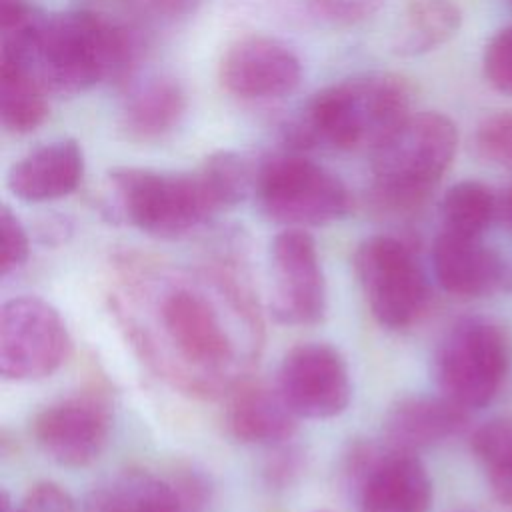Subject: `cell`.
<instances>
[{"label": "cell", "instance_id": "obj_21", "mask_svg": "<svg viewBox=\"0 0 512 512\" xmlns=\"http://www.w3.org/2000/svg\"><path fill=\"white\" fill-rule=\"evenodd\" d=\"M462 24L454 0H408L400 12L392 50L398 56H422L446 44Z\"/></svg>", "mask_w": 512, "mask_h": 512}, {"label": "cell", "instance_id": "obj_13", "mask_svg": "<svg viewBox=\"0 0 512 512\" xmlns=\"http://www.w3.org/2000/svg\"><path fill=\"white\" fill-rule=\"evenodd\" d=\"M110 410L94 396H72L42 408L32 420L36 446L56 464L84 468L100 458L110 438Z\"/></svg>", "mask_w": 512, "mask_h": 512}, {"label": "cell", "instance_id": "obj_6", "mask_svg": "<svg viewBox=\"0 0 512 512\" xmlns=\"http://www.w3.org/2000/svg\"><path fill=\"white\" fill-rule=\"evenodd\" d=\"M254 196L268 220L288 228L324 226L344 218L352 208L346 184L300 154L264 160L258 166Z\"/></svg>", "mask_w": 512, "mask_h": 512}, {"label": "cell", "instance_id": "obj_8", "mask_svg": "<svg viewBox=\"0 0 512 512\" xmlns=\"http://www.w3.org/2000/svg\"><path fill=\"white\" fill-rule=\"evenodd\" d=\"M354 272L380 326L404 330L426 312L428 278L402 238L390 234L364 238L354 252Z\"/></svg>", "mask_w": 512, "mask_h": 512}, {"label": "cell", "instance_id": "obj_17", "mask_svg": "<svg viewBox=\"0 0 512 512\" xmlns=\"http://www.w3.org/2000/svg\"><path fill=\"white\" fill-rule=\"evenodd\" d=\"M468 412L442 394L404 396L388 408L382 436L394 448L418 452L458 434L468 422Z\"/></svg>", "mask_w": 512, "mask_h": 512}, {"label": "cell", "instance_id": "obj_26", "mask_svg": "<svg viewBox=\"0 0 512 512\" xmlns=\"http://www.w3.org/2000/svg\"><path fill=\"white\" fill-rule=\"evenodd\" d=\"M294 14L322 26H348L368 18L382 0H280Z\"/></svg>", "mask_w": 512, "mask_h": 512}, {"label": "cell", "instance_id": "obj_23", "mask_svg": "<svg viewBox=\"0 0 512 512\" xmlns=\"http://www.w3.org/2000/svg\"><path fill=\"white\" fill-rule=\"evenodd\" d=\"M494 498L512 510V418L498 416L478 426L470 440Z\"/></svg>", "mask_w": 512, "mask_h": 512}, {"label": "cell", "instance_id": "obj_1", "mask_svg": "<svg viewBox=\"0 0 512 512\" xmlns=\"http://www.w3.org/2000/svg\"><path fill=\"white\" fill-rule=\"evenodd\" d=\"M116 314L142 360L192 396L230 392L262 340L254 298L226 270L140 268Z\"/></svg>", "mask_w": 512, "mask_h": 512}, {"label": "cell", "instance_id": "obj_9", "mask_svg": "<svg viewBox=\"0 0 512 512\" xmlns=\"http://www.w3.org/2000/svg\"><path fill=\"white\" fill-rule=\"evenodd\" d=\"M358 512H428L432 480L416 452L390 444L358 442L346 456Z\"/></svg>", "mask_w": 512, "mask_h": 512}, {"label": "cell", "instance_id": "obj_28", "mask_svg": "<svg viewBox=\"0 0 512 512\" xmlns=\"http://www.w3.org/2000/svg\"><path fill=\"white\" fill-rule=\"evenodd\" d=\"M0 276L20 270L30 256V238L20 218L4 204L0 210Z\"/></svg>", "mask_w": 512, "mask_h": 512}, {"label": "cell", "instance_id": "obj_36", "mask_svg": "<svg viewBox=\"0 0 512 512\" xmlns=\"http://www.w3.org/2000/svg\"><path fill=\"white\" fill-rule=\"evenodd\" d=\"M316 512H328V510H316Z\"/></svg>", "mask_w": 512, "mask_h": 512}, {"label": "cell", "instance_id": "obj_15", "mask_svg": "<svg viewBox=\"0 0 512 512\" xmlns=\"http://www.w3.org/2000/svg\"><path fill=\"white\" fill-rule=\"evenodd\" d=\"M432 270L440 288L458 298L486 296L512 282V270L480 236L448 230L434 238Z\"/></svg>", "mask_w": 512, "mask_h": 512}, {"label": "cell", "instance_id": "obj_22", "mask_svg": "<svg viewBox=\"0 0 512 512\" xmlns=\"http://www.w3.org/2000/svg\"><path fill=\"white\" fill-rule=\"evenodd\" d=\"M46 92L18 66L0 60V122L12 134L36 130L48 116Z\"/></svg>", "mask_w": 512, "mask_h": 512}, {"label": "cell", "instance_id": "obj_10", "mask_svg": "<svg viewBox=\"0 0 512 512\" xmlns=\"http://www.w3.org/2000/svg\"><path fill=\"white\" fill-rule=\"evenodd\" d=\"M70 352L60 312L38 296H16L0 308V372L12 382L54 374Z\"/></svg>", "mask_w": 512, "mask_h": 512}, {"label": "cell", "instance_id": "obj_4", "mask_svg": "<svg viewBox=\"0 0 512 512\" xmlns=\"http://www.w3.org/2000/svg\"><path fill=\"white\" fill-rule=\"evenodd\" d=\"M458 146L454 122L440 112L410 114L372 150V196L392 212L416 208L450 168Z\"/></svg>", "mask_w": 512, "mask_h": 512}, {"label": "cell", "instance_id": "obj_30", "mask_svg": "<svg viewBox=\"0 0 512 512\" xmlns=\"http://www.w3.org/2000/svg\"><path fill=\"white\" fill-rule=\"evenodd\" d=\"M18 512H80V504L58 484L38 482L22 498Z\"/></svg>", "mask_w": 512, "mask_h": 512}, {"label": "cell", "instance_id": "obj_31", "mask_svg": "<svg viewBox=\"0 0 512 512\" xmlns=\"http://www.w3.org/2000/svg\"><path fill=\"white\" fill-rule=\"evenodd\" d=\"M204 0H144V10L160 20H176L190 16Z\"/></svg>", "mask_w": 512, "mask_h": 512}, {"label": "cell", "instance_id": "obj_5", "mask_svg": "<svg viewBox=\"0 0 512 512\" xmlns=\"http://www.w3.org/2000/svg\"><path fill=\"white\" fill-rule=\"evenodd\" d=\"M108 214L154 238H180L208 222L220 208L200 172H158L120 166L106 178Z\"/></svg>", "mask_w": 512, "mask_h": 512}, {"label": "cell", "instance_id": "obj_27", "mask_svg": "<svg viewBox=\"0 0 512 512\" xmlns=\"http://www.w3.org/2000/svg\"><path fill=\"white\" fill-rule=\"evenodd\" d=\"M474 150L490 164L512 168V110L486 116L478 124Z\"/></svg>", "mask_w": 512, "mask_h": 512}, {"label": "cell", "instance_id": "obj_12", "mask_svg": "<svg viewBox=\"0 0 512 512\" xmlns=\"http://www.w3.org/2000/svg\"><path fill=\"white\" fill-rule=\"evenodd\" d=\"M276 390L298 418L324 420L342 414L352 398L344 356L326 342L290 348L276 372Z\"/></svg>", "mask_w": 512, "mask_h": 512}, {"label": "cell", "instance_id": "obj_2", "mask_svg": "<svg viewBox=\"0 0 512 512\" xmlns=\"http://www.w3.org/2000/svg\"><path fill=\"white\" fill-rule=\"evenodd\" d=\"M138 38L124 26L86 12L34 14L18 28L2 32L0 60L18 66L46 94L72 96L102 80L130 74Z\"/></svg>", "mask_w": 512, "mask_h": 512}, {"label": "cell", "instance_id": "obj_33", "mask_svg": "<svg viewBox=\"0 0 512 512\" xmlns=\"http://www.w3.org/2000/svg\"><path fill=\"white\" fill-rule=\"evenodd\" d=\"M34 16V10L24 0H0V30L22 26Z\"/></svg>", "mask_w": 512, "mask_h": 512}, {"label": "cell", "instance_id": "obj_11", "mask_svg": "<svg viewBox=\"0 0 512 512\" xmlns=\"http://www.w3.org/2000/svg\"><path fill=\"white\" fill-rule=\"evenodd\" d=\"M270 314L286 326L318 324L326 314V280L314 238L286 228L270 244Z\"/></svg>", "mask_w": 512, "mask_h": 512}, {"label": "cell", "instance_id": "obj_35", "mask_svg": "<svg viewBox=\"0 0 512 512\" xmlns=\"http://www.w3.org/2000/svg\"><path fill=\"white\" fill-rule=\"evenodd\" d=\"M2 512H18L16 508L10 510V502H8V494L2 492Z\"/></svg>", "mask_w": 512, "mask_h": 512}, {"label": "cell", "instance_id": "obj_14", "mask_svg": "<svg viewBox=\"0 0 512 512\" xmlns=\"http://www.w3.org/2000/svg\"><path fill=\"white\" fill-rule=\"evenodd\" d=\"M302 64L284 42L254 34L230 44L220 62V82L242 100H276L296 90Z\"/></svg>", "mask_w": 512, "mask_h": 512}, {"label": "cell", "instance_id": "obj_29", "mask_svg": "<svg viewBox=\"0 0 512 512\" xmlns=\"http://www.w3.org/2000/svg\"><path fill=\"white\" fill-rule=\"evenodd\" d=\"M482 64L488 84L502 94H512V26L498 30L488 40Z\"/></svg>", "mask_w": 512, "mask_h": 512}, {"label": "cell", "instance_id": "obj_24", "mask_svg": "<svg viewBox=\"0 0 512 512\" xmlns=\"http://www.w3.org/2000/svg\"><path fill=\"white\" fill-rule=\"evenodd\" d=\"M498 212V200L494 192L478 180H462L446 190L440 202L442 230L484 236Z\"/></svg>", "mask_w": 512, "mask_h": 512}, {"label": "cell", "instance_id": "obj_25", "mask_svg": "<svg viewBox=\"0 0 512 512\" xmlns=\"http://www.w3.org/2000/svg\"><path fill=\"white\" fill-rule=\"evenodd\" d=\"M198 172L220 210L240 204L256 190L258 168L246 154L234 150L210 154Z\"/></svg>", "mask_w": 512, "mask_h": 512}, {"label": "cell", "instance_id": "obj_32", "mask_svg": "<svg viewBox=\"0 0 512 512\" xmlns=\"http://www.w3.org/2000/svg\"><path fill=\"white\" fill-rule=\"evenodd\" d=\"M300 472V454L292 448H282L280 452L274 454L270 460L266 474L270 476L272 482H290L294 474Z\"/></svg>", "mask_w": 512, "mask_h": 512}, {"label": "cell", "instance_id": "obj_16", "mask_svg": "<svg viewBox=\"0 0 512 512\" xmlns=\"http://www.w3.org/2000/svg\"><path fill=\"white\" fill-rule=\"evenodd\" d=\"M84 174V152L72 138L46 142L18 162L6 176L8 190L22 202L40 204L72 194Z\"/></svg>", "mask_w": 512, "mask_h": 512}, {"label": "cell", "instance_id": "obj_34", "mask_svg": "<svg viewBox=\"0 0 512 512\" xmlns=\"http://www.w3.org/2000/svg\"><path fill=\"white\" fill-rule=\"evenodd\" d=\"M498 212H500V216L504 218V222L512 228V186L508 188V192L504 194V198L500 200V204H498Z\"/></svg>", "mask_w": 512, "mask_h": 512}, {"label": "cell", "instance_id": "obj_7", "mask_svg": "<svg viewBox=\"0 0 512 512\" xmlns=\"http://www.w3.org/2000/svg\"><path fill=\"white\" fill-rule=\"evenodd\" d=\"M510 364L504 332L488 318L454 322L434 352V380L442 396L466 410L484 408L498 394Z\"/></svg>", "mask_w": 512, "mask_h": 512}, {"label": "cell", "instance_id": "obj_20", "mask_svg": "<svg viewBox=\"0 0 512 512\" xmlns=\"http://www.w3.org/2000/svg\"><path fill=\"white\" fill-rule=\"evenodd\" d=\"M186 112V94L174 78H152L138 84L126 98L120 130L136 142H154L168 136Z\"/></svg>", "mask_w": 512, "mask_h": 512}, {"label": "cell", "instance_id": "obj_18", "mask_svg": "<svg viewBox=\"0 0 512 512\" xmlns=\"http://www.w3.org/2000/svg\"><path fill=\"white\" fill-rule=\"evenodd\" d=\"M298 420L276 386L238 382L228 394L226 426L244 444L280 446L294 438Z\"/></svg>", "mask_w": 512, "mask_h": 512}, {"label": "cell", "instance_id": "obj_19", "mask_svg": "<svg viewBox=\"0 0 512 512\" xmlns=\"http://www.w3.org/2000/svg\"><path fill=\"white\" fill-rule=\"evenodd\" d=\"M80 512H192L176 478L148 470H122L98 482L80 502Z\"/></svg>", "mask_w": 512, "mask_h": 512}, {"label": "cell", "instance_id": "obj_3", "mask_svg": "<svg viewBox=\"0 0 512 512\" xmlns=\"http://www.w3.org/2000/svg\"><path fill=\"white\" fill-rule=\"evenodd\" d=\"M410 104L412 88L398 74L348 78L318 90L286 138L296 148L324 144L334 150H374L410 116Z\"/></svg>", "mask_w": 512, "mask_h": 512}, {"label": "cell", "instance_id": "obj_37", "mask_svg": "<svg viewBox=\"0 0 512 512\" xmlns=\"http://www.w3.org/2000/svg\"><path fill=\"white\" fill-rule=\"evenodd\" d=\"M460 512H472V510H460Z\"/></svg>", "mask_w": 512, "mask_h": 512}]
</instances>
